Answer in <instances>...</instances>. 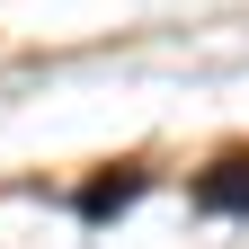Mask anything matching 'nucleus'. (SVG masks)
I'll return each instance as SVG.
<instances>
[{
  "label": "nucleus",
  "instance_id": "nucleus-1",
  "mask_svg": "<svg viewBox=\"0 0 249 249\" xmlns=\"http://www.w3.org/2000/svg\"><path fill=\"white\" fill-rule=\"evenodd\" d=\"M196 205L205 213H249V160H223V169L196 187Z\"/></svg>",
  "mask_w": 249,
  "mask_h": 249
},
{
  "label": "nucleus",
  "instance_id": "nucleus-2",
  "mask_svg": "<svg viewBox=\"0 0 249 249\" xmlns=\"http://www.w3.org/2000/svg\"><path fill=\"white\" fill-rule=\"evenodd\" d=\"M134 196H142V169H124V178H98V187H89L80 213H89V223H107V213H124Z\"/></svg>",
  "mask_w": 249,
  "mask_h": 249
}]
</instances>
